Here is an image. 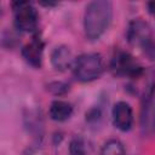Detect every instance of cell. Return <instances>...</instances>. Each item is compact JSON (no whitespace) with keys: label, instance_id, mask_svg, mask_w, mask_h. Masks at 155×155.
I'll use <instances>...</instances> for the list:
<instances>
[{"label":"cell","instance_id":"cell-1","mask_svg":"<svg viewBox=\"0 0 155 155\" xmlns=\"http://www.w3.org/2000/svg\"><path fill=\"white\" fill-rule=\"evenodd\" d=\"M113 18V5L108 0L91 1L84 13V30L88 40L99 39L109 28Z\"/></svg>","mask_w":155,"mask_h":155},{"label":"cell","instance_id":"cell-2","mask_svg":"<svg viewBox=\"0 0 155 155\" xmlns=\"http://www.w3.org/2000/svg\"><path fill=\"white\" fill-rule=\"evenodd\" d=\"M104 71V61L99 53H84L75 58L73 65L74 76L81 82H90L98 79Z\"/></svg>","mask_w":155,"mask_h":155},{"label":"cell","instance_id":"cell-3","mask_svg":"<svg viewBox=\"0 0 155 155\" xmlns=\"http://www.w3.org/2000/svg\"><path fill=\"white\" fill-rule=\"evenodd\" d=\"M15 27L23 33H33L38 28L39 15L36 8L28 1L12 2Z\"/></svg>","mask_w":155,"mask_h":155},{"label":"cell","instance_id":"cell-4","mask_svg":"<svg viewBox=\"0 0 155 155\" xmlns=\"http://www.w3.org/2000/svg\"><path fill=\"white\" fill-rule=\"evenodd\" d=\"M143 68L128 52L117 51L111 59V70L117 76H126L134 79L144 71Z\"/></svg>","mask_w":155,"mask_h":155},{"label":"cell","instance_id":"cell-5","mask_svg":"<svg viewBox=\"0 0 155 155\" xmlns=\"http://www.w3.org/2000/svg\"><path fill=\"white\" fill-rule=\"evenodd\" d=\"M126 36H127V40L131 45L138 46L140 48H143L147 44H149L153 40L150 25L139 18L133 19L128 24Z\"/></svg>","mask_w":155,"mask_h":155},{"label":"cell","instance_id":"cell-6","mask_svg":"<svg viewBox=\"0 0 155 155\" xmlns=\"http://www.w3.org/2000/svg\"><path fill=\"white\" fill-rule=\"evenodd\" d=\"M111 119L117 130L122 132L131 130L133 125V111L131 105L124 101L115 103L111 109Z\"/></svg>","mask_w":155,"mask_h":155},{"label":"cell","instance_id":"cell-7","mask_svg":"<svg viewBox=\"0 0 155 155\" xmlns=\"http://www.w3.org/2000/svg\"><path fill=\"white\" fill-rule=\"evenodd\" d=\"M42 53H44V42L38 35H35L28 44H25L22 47L23 59L29 65H31L33 68H40L41 67Z\"/></svg>","mask_w":155,"mask_h":155},{"label":"cell","instance_id":"cell-8","mask_svg":"<svg viewBox=\"0 0 155 155\" xmlns=\"http://www.w3.org/2000/svg\"><path fill=\"white\" fill-rule=\"evenodd\" d=\"M140 128L144 134H153L155 132V91L147 101L143 102Z\"/></svg>","mask_w":155,"mask_h":155},{"label":"cell","instance_id":"cell-9","mask_svg":"<svg viewBox=\"0 0 155 155\" xmlns=\"http://www.w3.org/2000/svg\"><path fill=\"white\" fill-rule=\"evenodd\" d=\"M74 56L68 46H57L51 53V64L58 71H65L74 65Z\"/></svg>","mask_w":155,"mask_h":155},{"label":"cell","instance_id":"cell-10","mask_svg":"<svg viewBox=\"0 0 155 155\" xmlns=\"http://www.w3.org/2000/svg\"><path fill=\"white\" fill-rule=\"evenodd\" d=\"M73 114V107L70 103L61 99H56L50 104L48 115L54 121H65Z\"/></svg>","mask_w":155,"mask_h":155},{"label":"cell","instance_id":"cell-11","mask_svg":"<svg viewBox=\"0 0 155 155\" xmlns=\"http://www.w3.org/2000/svg\"><path fill=\"white\" fill-rule=\"evenodd\" d=\"M99 155H126V151L120 140L110 139L103 145Z\"/></svg>","mask_w":155,"mask_h":155},{"label":"cell","instance_id":"cell-12","mask_svg":"<svg viewBox=\"0 0 155 155\" xmlns=\"http://www.w3.org/2000/svg\"><path fill=\"white\" fill-rule=\"evenodd\" d=\"M69 151H70V155H87L85 140L79 136L74 137L70 142Z\"/></svg>","mask_w":155,"mask_h":155},{"label":"cell","instance_id":"cell-13","mask_svg":"<svg viewBox=\"0 0 155 155\" xmlns=\"http://www.w3.org/2000/svg\"><path fill=\"white\" fill-rule=\"evenodd\" d=\"M48 90L54 94H63L67 91H69V86L64 82H52L48 85Z\"/></svg>","mask_w":155,"mask_h":155},{"label":"cell","instance_id":"cell-14","mask_svg":"<svg viewBox=\"0 0 155 155\" xmlns=\"http://www.w3.org/2000/svg\"><path fill=\"white\" fill-rule=\"evenodd\" d=\"M148 11H149L151 15H155V1L148 2Z\"/></svg>","mask_w":155,"mask_h":155}]
</instances>
